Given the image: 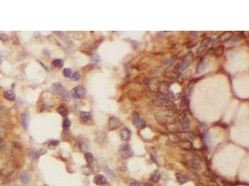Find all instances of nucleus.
<instances>
[{
  "instance_id": "1",
  "label": "nucleus",
  "mask_w": 249,
  "mask_h": 186,
  "mask_svg": "<svg viewBox=\"0 0 249 186\" xmlns=\"http://www.w3.org/2000/svg\"><path fill=\"white\" fill-rule=\"evenodd\" d=\"M156 118L161 124H172L176 118H178V116H176V113L173 110L166 109L158 113Z\"/></svg>"
},
{
  "instance_id": "2",
  "label": "nucleus",
  "mask_w": 249,
  "mask_h": 186,
  "mask_svg": "<svg viewBox=\"0 0 249 186\" xmlns=\"http://www.w3.org/2000/svg\"><path fill=\"white\" fill-rule=\"evenodd\" d=\"M132 116H133V124H134V126H135L138 130H143L144 127H146V122H145V120L141 117L140 115H139L137 112L133 111V113H132Z\"/></svg>"
},
{
  "instance_id": "3",
  "label": "nucleus",
  "mask_w": 249,
  "mask_h": 186,
  "mask_svg": "<svg viewBox=\"0 0 249 186\" xmlns=\"http://www.w3.org/2000/svg\"><path fill=\"white\" fill-rule=\"evenodd\" d=\"M155 103L157 104L158 106H160V107H163L164 108V109H171V108L175 107V103H172L171 101L167 100L163 95H161L160 97V99H158L156 102H155Z\"/></svg>"
},
{
  "instance_id": "4",
  "label": "nucleus",
  "mask_w": 249,
  "mask_h": 186,
  "mask_svg": "<svg viewBox=\"0 0 249 186\" xmlns=\"http://www.w3.org/2000/svg\"><path fill=\"white\" fill-rule=\"evenodd\" d=\"M70 94L75 99H82L86 95V89L83 86H78L71 90Z\"/></svg>"
},
{
  "instance_id": "5",
  "label": "nucleus",
  "mask_w": 249,
  "mask_h": 186,
  "mask_svg": "<svg viewBox=\"0 0 249 186\" xmlns=\"http://www.w3.org/2000/svg\"><path fill=\"white\" fill-rule=\"evenodd\" d=\"M119 154L121 155L122 158L126 159V158H129V157L133 156V151L132 150V148L130 147L129 144H123L119 148Z\"/></svg>"
},
{
  "instance_id": "6",
  "label": "nucleus",
  "mask_w": 249,
  "mask_h": 186,
  "mask_svg": "<svg viewBox=\"0 0 249 186\" xmlns=\"http://www.w3.org/2000/svg\"><path fill=\"white\" fill-rule=\"evenodd\" d=\"M120 126H121V121H120L119 118L114 117V116H111L110 118H109V121H108V130H117V128L119 127Z\"/></svg>"
},
{
  "instance_id": "7",
  "label": "nucleus",
  "mask_w": 249,
  "mask_h": 186,
  "mask_svg": "<svg viewBox=\"0 0 249 186\" xmlns=\"http://www.w3.org/2000/svg\"><path fill=\"white\" fill-rule=\"evenodd\" d=\"M177 137L182 139V140H188V141H192L195 139V135L192 132H185V133H180L177 135Z\"/></svg>"
},
{
  "instance_id": "8",
  "label": "nucleus",
  "mask_w": 249,
  "mask_h": 186,
  "mask_svg": "<svg viewBox=\"0 0 249 186\" xmlns=\"http://www.w3.org/2000/svg\"><path fill=\"white\" fill-rule=\"evenodd\" d=\"M131 136H132V131L130 130H128V128H123L120 131V138L124 141H128V140H130Z\"/></svg>"
},
{
  "instance_id": "9",
  "label": "nucleus",
  "mask_w": 249,
  "mask_h": 186,
  "mask_svg": "<svg viewBox=\"0 0 249 186\" xmlns=\"http://www.w3.org/2000/svg\"><path fill=\"white\" fill-rule=\"evenodd\" d=\"M21 181H22V183L23 184V185H25V186L28 185L29 182L31 181V175H30L27 171L22 172V174H21Z\"/></svg>"
},
{
  "instance_id": "10",
  "label": "nucleus",
  "mask_w": 249,
  "mask_h": 186,
  "mask_svg": "<svg viewBox=\"0 0 249 186\" xmlns=\"http://www.w3.org/2000/svg\"><path fill=\"white\" fill-rule=\"evenodd\" d=\"M190 120L189 118L181 119V121L179 123V128L181 130H186L188 128H190Z\"/></svg>"
},
{
  "instance_id": "11",
  "label": "nucleus",
  "mask_w": 249,
  "mask_h": 186,
  "mask_svg": "<svg viewBox=\"0 0 249 186\" xmlns=\"http://www.w3.org/2000/svg\"><path fill=\"white\" fill-rule=\"evenodd\" d=\"M188 164H189L190 167H191V168L194 170H197V171L201 170V168H202V166H201L200 163L194 159H189L188 160Z\"/></svg>"
},
{
  "instance_id": "12",
  "label": "nucleus",
  "mask_w": 249,
  "mask_h": 186,
  "mask_svg": "<svg viewBox=\"0 0 249 186\" xmlns=\"http://www.w3.org/2000/svg\"><path fill=\"white\" fill-rule=\"evenodd\" d=\"M93 181L97 185H105L106 183V179L103 175H96L93 179Z\"/></svg>"
},
{
  "instance_id": "13",
  "label": "nucleus",
  "mask_w": 249,
  "mask_h": 186,
  "mask_svg": "<svg viewBox=\"0 0 249 186\" xmlns=\"http://www.w3.org/2000/svg\"><path fill=\"white\" fill-rule=\"evenodd\" d=\"M205 66H206V63H205V61L203 59H202L199 62V63H198L197 65V69H196V74H201L203 73V71H204V69H205Z\"/></svg>"
},
{
  "instance_id": "14",
  "label": "nucleus",
  "mask_w": 249,
  "mask_h": 186,
  "mask_svg": "<svg viewBox=\"0 0 249 186\" xmlns=\"http://www.w3.org/2000/svg\"><path fill=\"white\" fill-rule=\"evenodd\" d=\"M179 147L184 150H190L192 148V144L190 141H188V140H182L181 142H179Z\"/></svg>"
},
{
  "instance_id": "15",
  "label": "nucleus",
  "mask_w": 249,
  "mask_h": 186,
  "mask_svg": "<svg viewBox=\"0 0 249 186\" xmlns=\"http://www.w3.org/2000/svg\"><path fill=\"white\" fill-rule=\"evenodd\" d=\"M79 149L82 152H86L89 149V141L86 139H83L79 141Z\"/></svg>"
},
{
  "instance_id": "16",
  "label": "nucleus",
  "mask_w": 249,
  "mask_h": 186,
  "mask_svg": "<svg viewBox=\"0 0 249 186\" xmlns=\"http://www.w3.org/2000/svg\"><path fill=\"white\" fill-rule=\"evenodd\" d=\"M22 124L25 130H27L28 124H29V116H28V113H25L23 115H22Z\"/></svg>"
},
{
  "instance_id": "17",
  "label": "nucleus",
  "mask_w": 249,
  "mask_h": 186,
  "mask_svg": "<svg viewBox=\"0 0 249 186\" xmlns=\"http://www.w3.org/2000/svg\"><path fill=\"white\" fill-rule=\"evenodd\" d=\"M52 89H53V90H54L56 93H58V94H61V93L65 90L64 87H63L60 83H54V84H53V85H52Z\"/></svg>"
},
{
  "instance_id": "18",
  "label": "nucleus",
  "mask_w": 249,
  "mask_h": 186,
  "mask_svg": "<svg viewBox=\"0 0 249 186\" xmlns=\"http://www.w3.org/2000/svg\"><path fill=\"white\" fill-rule=\"evenodd\" d=\"M80 118L84 122L89 121L92 118V113H90V112H81L80 113Z\"/></svg>"
},
{
  "instance_id": "19",
  "label": "nucleus",
  "mask_w": 249,
  "mask_h": 186,
  "mask_svg": "<svg viewBox=\"0 0 249 186\" xmlns=\"http://www.w3.org/2000/svg\"><path fill=\"white\" fill-rule=\"evenodd\" d=\"M190 60L186 58V59L183 60V62H182L181 65H180V67H179V70H180V71L186 70V69L190 66Z\"/></svg>"
},
{
  "instance_id": "20",
  "label": "nucleus",
  "mask_w": 249,
  "mask_h": 186,
  "mask_svg": "<svg viewBox=\"0 0 249 186\" xmlns=\"http://www.w3.org/2000/svg\"><path fill=\"white\" fill-rule=\"evenodd\" d=\"M176 179H177V181H178L180 184H184L188 181V178L186 176L182 175L180 173H176Z\"/></svg>"
},
{
  "instance_id": "21",
  "label": "nucleus",
  "mask_w": 249,
  "mask_h": 186,
  "mask_svg": "<svg viewBox=\"0 0 249 186\" xmlns=\"http://www.w3.org/2000/svg\"><path fill=\"white\" fill-rule=\"evenodd\" d=\"M4 97L7 99V100L9 101H13L15 99V94L12 90H7V91L4 93Z\"/></svg>"
},
{
  "instance_id": "22",
  "label": "nucleus",
  "mask_w": 249,
  "mask_h": 186,
  "mask_svg": "<svg viewBox=\"0 0 249 186\" xmlns=\"http://www.w3.org/2000/svg\"><path fill=\"white\" fill-rule=\"evenodd\" d=\"M85 159H86L87 163L90 165V164H92V162H93L94 157H93L92 154H91V153H85Z\"/></svg>"
},
{
  "instance_id": "23",
  "label": "nucleus",
  "mask_w": 249,
  "mask_h": 186,
  "mask_svg": "<svg viewBox=\"0 0 249 186\" xmlns=\"http://www.w3.org/2000/svg\"><path fill=\"white\" fill-rule=\"evenodd\" d=\"M58 113L63 116H66L68 113V111L65 106H60V107L58 108Z\"/></svg>"
},
{
  "instance_id": "24",
  "label": "nucleus",
  "mask_w": 249,
  "mask_h": 186,
  "mask_svg": "<svg viewBox=\"0 0 249 186\" xmlns=\"http://www.w3.org/2000/svg\"><path fill=\"white\" fill-rule=\"evenodd\" d=\"M160 174L159 171H156L151 177V180L154 181V182H158V181H160Z\"/></svg>"
},
{
  "instance_id": "25",
  "label": "nucleus",
  "mask_w": 249,
  "mask_h": 186,
  "mask_svg": "<svg viewBox=\"0 0 249 186\" xmlns=\"http://www.w3.org/2000/svg\"><path fill=\"white\" fill-rule=\"evenodd\" d=\"M70 78L72 81H78L80 79V74L79 72H75V73L72 74V76H70Z\"/></svg>"
},
{
  "instance_id": "26",
  "label": "nucleus",
  "mask_w": 249,
  "mask_h": 186,
  "mask_svg": "<svg viewBox=\"0 0 249 186\" xmlns=\"http://www.w3.org/2000/svg\"><path fill=\"white\" fill-rule=\"evenodd\" d=\"M52 64L54 65L55 67H57V68H60V67H62L63 66V61L62 60H60V59H56V60H54L53 62H52Z\"/></svg>"
},
{
  "instance_id": "27",
  "label": "nucleus",
  "mask_w": 249,
  "mask_h": 186,
  "mask_svg": "<svg viewBox=\"0 0 249 186\" xmlns=\"http://www.w3.org/2000/svg\"><path fill=\"white\" fill-rule=\"evenodd\" d=\"M63 75H64V76H65V77H70V76H72V71H71L69 68H65L64 71H63Z\"/></svg>"
},
{
  "instance_id": "28",
  "label": "nucleus",
  "mask_w": 249,
  "mask_h": 186,
  "mask_svg": "<svg viewBox=\"0 0 249 186\" xmlns=\"http://www.w3.org/2000/svg\"><path fill=\"white\" fill-rule=\"evenodd\" d=\"M61 96H62L63 99L65 101H69V99H70V93L67 92L66 90H64V91L61 93Z\"/></svg>"
},
{
  "instance_id": "29",
  "label": "nucleus",
  "mask_w": 249,
  "mask_h": 186,
  "mask_svg": "<svg viewBox=\"0 0 249 186\" xmlns=\"http://www.w3.org/2000/svg\"><path fill=\"white\" fill-rule=\"evenodd\" d=\"M70 125H71V122L68 118H65V120L63 121V127H64V128H68V127H70Z\"/></svg>"
},
{
  "instance_id": "30",
  "label": "nucleus",
  "mask_w": 249,
  "mask_h": 186,
  "mask_svg": "<svg viewBox=\"0 0 249 186\" xmlns=\"http://www.w3.org/2000/svg\"><path fill=\"white\" fill-rule=\"evenodd\" d=\"M200 130H201V132H203V134H206V132H207V127H206V125L203 124V123H201Z\"/></svg>"
},
{
  "instance_id": "31",
  "label": "nucleus",
  "mask_w": 249,
  "mask_h": 186,
  "mask_svg": "<svg viewBox=\"0 0 249 186\" xmlns=\"http://www.w3.org/2000/svg\"><path fill=\"white\" fill-rule=\"evenodd\" d=\"M8 39H9V37H8V35H6V34H0V40L1 41L7 42V41H8Z\"/></svg>"
},
{
  "instance_id": "32",
  "label": "nucleus",
  "mask_w": 249,
  "mask_h": 186,
  "mask_svg": "<svg viewBox=\"0 0 249 186\" xmlns=\"http://www.w3.org/2000/svg\"><path fill=\"white\" fill-rule=\"evenodd\" d=\"M82 172H83L86 176H89V175H91L92 170L89 169V167H83V168H82Z\"/></svg>"
},
{
  "instance_id": "33",
  "label": "nucleus",
  "mask_w": 249,
  "mask_h": 186,
  "mask_svg": "<svg viewBox=\"0 0 249 186\" xmlns=\"http://www.w3.org/2000/svg\"><path fill=\"white\" fill-rule=\"evenodd\" d=\"M58 144H59V141H58V140H52V141L49 142V148H55V147L58 146Z\"/></svg>"
},
{
  "instance_id": "34",
  "label": "nucleus",
  "mask_w": 249,
  "mask_h": 186,
  "mask_svg": "<svg viewBox=\"0 0 249 186\" xmlns=\"http://www.w3.org/2000/svg\"><path fill=\"white\" fill-rule=\"evenodd\" d=\"M205 49H206V46H203V45H202V46L200 47V49H198L197 53L199 54V55H202L203 53H204Z\"/></svg>"
},
{
  "instance_id": "35",
  "label": "nucleus",
  "mask_w": 249,
  "mask_h": 186,
  "mask_svg": "<svg viewBox=\"0 0 249 186\" xmlns=\"http://www.w3.org/2000/svg\"><path fill=\"white\" fill-rule=\"evenodd\" d=\"M30 155L32 156L33 159H36L38 157V152H35V150H33V151H31V153H30Z\"/></svg>"
},
{
  "instance_id": "36",
  "label": "nucleus",
  "mask_w": 249,
  "mask_h": 186,
  "mask_svg": "<svg viewBox=\"0 0 249 186\" xmlns=\"http://www.w3.org/2000/svg\"><path fill=\"white\" fill-rule=\"evenodd\" d=\"M106 172L107 173V174H108V175L110 176V177H112V178H114V177H115V174H114V172L112 171V170L109 169L108 167H107V169L106 168Z\"/></svg>"
},
{
  "instance_id": "37",
  "label": "nucleus",
  "mask_w": 249,
  "mask_h": 186,
  "mask_svg": "<svg viewBox=\"0 0 249 186\" xmlns=\"http://www.w3.org/2000/svg\"><path fill=\"white\" fill-rule=\"evenodd\" d=\"M5 146H6L5 141L3 140V139H1V138H0V150H2L3 148H5Z\"/></svg>"
},
{
  "instance_id": "38",
  "label": "nucleus",
  "mask_w": 249,
  "mask_h": 186,
  "mask_svg": "<svg viewBox=\"0 0 249 186\" xmlns=\"http://www.w3.org/2000/svg\"><path fill=\"white\" fill-rule=\"evenodd\" d=\"M222 53H223V49H222V48H220V51H219V48L216 49V55H217V56H220Z\"/></svg>"
},
{
  "instance_id": "39",
  "label": "nucleus",
  "mask_w": 249,
  "mask_h": 186,
  "mask_svg": "<svg viewBox=\"0 0 249 186\" xmlns=\"http://www.w3.org/2000/svg\"><path fill=\"white\" fill-rule=\"evenodd\" d=\"M131 186H141V183L139 181H133L131 183Z\"/></svg>"
},
{
  "instance_id": "40",
  "label": "nucleus",
  "mask_w": 249,
  "mask_h": 186,
  "mask_svg": "<svg viewBox=\"0 0 249 186\" xmlns=\"http://www.w3.org/2000/svg\"><path fill=\"white\" fill-rule=\"evenodd\" d=\"M144 186H153V185H152V184H149V183H146Z\"/></svg>"
},
{
  "instance_id": "41",
  "label": "nucleus",
  "mask_w": 249,
  "mask_h": 186,
  "mask_svg": "<svg viewBox=\"0 0 249 186\" xmlns=\"http://www.w3.org/2000/svg\"><path fill=\"white\" fill-rule=\"evenodd\" d=\"M3 58V56H2V52H0V61H1V59Z\"/></svg>"
},
{
  "instance_id": "42",
  "label": "nucleus",
  "mask_w": 249,
  "mask_h": 186,
  "mask_svg": "<svg viewBox=\"0 0 249 186\" xmlns=\"http://www.w3.org/2000/svg\"><path fill=\"white\" fill-rule=\"evenodd\" d=\"M190 34H192V35H196V34H198V33H196V32H190Z\"/></svg>"
},
{
  "instance_id": "43",
  "label": "nucleus",
  "mask_w": 249,
  "mask_h": 186,
  "mask_svg": "<svg viewBox=\"0 0 249 186\" xmlns=\"http://www.w3.org/2000/svg\"><path fill=\"white\" fill-rule=\"evenodd\" d=\"M105 186H111V185H110V184H107V183H106V184H105Z\"/></svg>"
},
{
  "instance_id": "44",
  "label": "nucleus",
  "mask_w": 249,
  "mask_h": 186,
  "mask_svg": "<svg viewBox=\"0 0 249 186\" xmlns=\"http://www.w3.org/2000/svg\"><path fill=\"white\" fill-rule=\"evenodd\" d=\"M223 186H227V185H223Z\"/></svg>"
}]
</instances>
